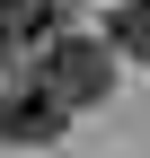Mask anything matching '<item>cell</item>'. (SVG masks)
Here are the masks:
<instances>
[{
    "mask_svg": "<svg viewBox=\"0 0 150 158\" xmlns=\"http://www.w3.org/2000/svg\"><path fill=\"white\" fill-rule=\"evenodd\" d=\"M35 79H44L62 106H97V97L115 88V44H106V35H53V44L35 53Z\"/></svg>",
    "mask_w": 150,
    "mask_h": 158,
    "instance_id": "1",
    "label": "cell"
},
{
    "mask_svg": "<svg viewBox=\"0 0 150 158\" xmlns=\"http://www.w3.org/2000/svg\"><path fill=\"white\" fill-rule=\"evenodd\" d=\"M62 123H71V106H62L35 70L0 88V141H9V149H53V141H62Z\"/></svg>",
    "mask_w": 150,
    "mask_h": 158,
    "instance_id": "2",
    "label": "cell"
},
{
    "mask_svg": "<svg viewBox=\"0 0 150 158\" xmlns=\"http://www.w3.org/2000/svg\"><path fill=\"white\" fill-rule=\"evenodd\" d=\"M62 35V0H0V53H44Z\"/></svg>",
    "mask_w": 150,
    "mask_h": 158,
    "instance_id": "3",
    "label": "cell"
},
{
    "mask_svg": "<svg viewBox=\"0 0 150 158\" xmlns=\"http://www.w3.org/2000/svg\"><path fill=\"white\" fill-rule=\"evenodd\" d=\"M106 44L124 62H150V0H115L106 9Z\"/></svg>",
    "mask_w": 150,
    "mask_h": 158,
    "instance_id": "4",
    "label": "cell"
}]
</instances>
